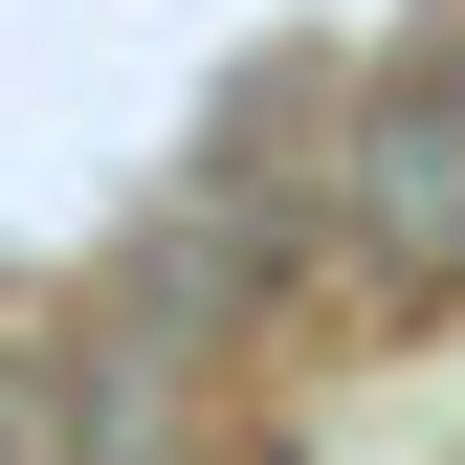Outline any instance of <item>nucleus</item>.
Returning <instances> with one entry per match:
<instances>
[{"instance_id":"nucleus-1","label":"nucleus","mask_w":465,"mask_h":465,"mask_svg":"<svg viewBox=\"0 0 465 465\" xmlns=\"http://www.w3.org/2000/svg\"><path fill=\"white\" fill-rule=\"evenodd\" d=\"M377 244L399 266H421V244L465 266V89H399L377 111Z\"/></svg>"}]
</instances>
